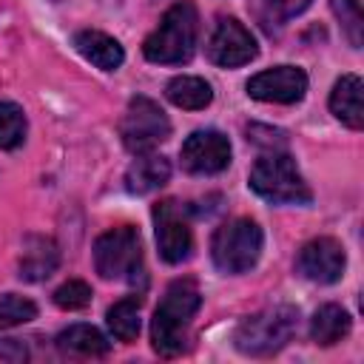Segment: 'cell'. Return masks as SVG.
<instances>
[{"label": "cell", "instance_id": "1", "mask_svg": "<svg viewBox=\"0 0 364 364\" xmlns=\"http://www.w3.org/2000/svg\"><path fill=\"white\" fill-rule=\"evenodd\" d=\"M202 304V293L193 279H176L168 284L151 321V344L159 355H176L188 347V327Z\"/></svg>", "mask_w": 364, "mask_h": 364}, {"label": "cell", "instance_id": "2", "mask_svg": "<svg viewBox=\"0 0 364 364\" xmlns=\"http://www.w3.org/2000/svg\"><path fill=\"white\" fill-rule=\"evenodd\" d=\"M196 37H199L196 6L191 0H179L162 14L159 26L145 37L142 54L145 60L162 63V65L188 63L196 51Z\"/></svg>", "mask_w": 364, "mask_h": 364}, {"label": "cell", "instance_id": "3", "mask_svg": "<svg viewBox=\"0 0 364 364\" xmlns=\"http://www.w3.org/2000/svg\"><path fill=\"white\" fill-rule=\"evenodd\" d=\"M296 327H299V310L290 304H276V307H267V310L247 316L236 327L233 344L245 355H256V358L273 355L293 338Z\"/></svg>", "mask_w": 364, "mask_h": 364}, {"label": "cell", "instance_id": "4", "mask_svg": "<svg viewBox=\"0 0 364 364\" xmlns=\"http://www.w3.org/2000/svg\"><path fill=\"white\" fill-rule=\"evenodd\" d=\"M250 188L276 205H307L313 199L307 182L301 179L296 162L284 151H270L250 168Z\"/></svg>", "mask_w": 364, "mask_h": 364}, {"label": "cell", "instance_id": "5", "mask_svg": "<svg viewBox=\"0 0 364 364\" xmlns=\"http://www.w3.org/2000/svg\"><path fill=\"white\" fill-rule=\"evenodd\" d=\"M262 242H264L262 228L253 219H245V216L230 219L213 233V242H210L213 264L222 273H245L259 262Z\"/></svg>", "mask_w": 364, "mask_h": 364}, {"label": "cell", "instance_id": "6", "mask_svg": "<svg viewBox=\"0 0 364 364\" xmlns=\"http://www.w3.org/2000/svg\"><path fill=\"white\" fill-rule=\"evenodd\" d=\"M94 267L102 279H128L142 276V239L134 225H119L105 230L94 242Z\"/></svg>", "mask_w": 364, "mask_h": 364}, {"label": "cell", "instance_id": "7", "mask_svg": "<svg viewBox=\"0 0 364 364\" xmlns=\"http://www.w3.org/2000/svg\"><path fill=\"white\" fill-rule=\"evenodd\" d=\"M168 134H171V122L151 97H134L128 102L125 117L119 122V136L128 151L145 154L156 148L162 139H168Z\"/></svg>", "mask_w": 364, "mask_h": 364}, {"label": "cell", "instance_id": "8", "mask_svg": "<svg viewBox=\"0 0 364 364\" xmlns=\"http://www.w3.org/2000/svg\"><path fill=\"white\" fill-rule=\"evenodd\" d=\"M154 228H156V247L168 264H179L191 256L193 236L188 222V208L176 199H162L154 205Z\"/></svg>", "mask_w": 364, "mask_h": 364}, {"label": "cell", "instance_id": "9", "mask_svg": "<svg viewBox=\"0 0 364 364\" xmlns=\"http://www.w3.org/2000/svg\"><path fill=\"white\" fill-rule=\"evenodd\" d=\"M179 156H182V168L188 173H202V176L205 173H219L230 162V142L222 131L202 128V131H193L182 142Z\"/></svg>", "mask_w": 364, "mask_h": 364}, {"label": "cell", "instance_id": "10", "mask_svg": "<svg viewBox=\"0 0 364 364\" xmlns=\"http://www.w3.org/2000/svg\"><path fill=\"white\" fill-rule=\"evenodd\" d=\"M256 40L253 34L233 17H222L208 40V57L210 63L222 65V68H236L245 65L256 57Z\"/></svg>", "mask_w": 364, "mask_h": 364}, {"label": "cell", "instance_id": "11", "mask_svg": "<svg viewBox=\"0 0 364 364\" xmlns=\"http://www.w3.org/2000/svg\"><path fill=\"white\" fill-rule=\"evenodd\" d=\"M304 91H307V74L296 65H276L247 80V94L262 102L293 105L304 97Z\"/></svg>", "mask_w": 364, "mask_h": 364}, {"label": "cell", "instance_id": "12", "mask_svg": "<svg viewBox=\"0 0 364 364\" xmlns=\"http://www.w3.org/2000/svg\"><path fill=\"white\" fill-rule=\"evenodd\" d=\"M344 247L330 239V236H318V239H310L307 245H301L299 256H296V270L310 279V282H318V284H333L341 279L344 273Z\"/></svg>", "mask_w": 364, "mask_h": 364}, {"label": "cell", "instance_id": "13", "mask_svg": "<svg viewBox=\"0 0 364 364\" xmlns=\"http://www.w3.org/2000/svg\"><path fill=\"white\" fill-rule=\"evenodd\" d=\"M60 264V250L48 236H26L23 256H20V279L43 282Z\"/></svg>", "mask_w": 364, "mask_h": 364}, {"label": "cell", "instance_id": "14", "mask_svg": "<svg viewBox=\"0 0 364 364\" xmlns=\"http://www.w3.org/2000/svg\"><path fill=\"white\" fill-rule=\"evenodd\" d=\"M74 46H77V51H80L88 63H94V65L102 68V71H117V68L122 65V60H125L122 46H119L114 37H108V34H102V31H97V28L77 31V34H74Z\"/></svg>", "mask_w": 364, "mask_h": 364}, {"label": "cell", "instance_id": "15", "mask_svg": "<svg viewBox=\"0 0 364 364\" xmlns=\"http://www.w3.org/2000/svg\"><path fill=\"white\" fill-rule=\"evenodd\" d=\"M171 179V162L156 154H139L125 171V188L131 193H151Z\"/></svg>", "mask_w": 364, "mask_h": 364}, {"label": "cell", "instance_id": "16", "mask_svg": "<svg viewBox=\"0 0 364 364\" xmlns=\"http://www.w3.org/2000/svg\"><path fill=\"white\" fill-rule=\"evenodd\" d=\"M330 111L353 131L364 125V111H361V77L358 74H344L330 94Z\"/></svg>", "mask_w": 364, "mask_h": 364}, {"label": "cell", "instance_id": "17", "mask_svg": "<svg viewBox=\"0 0 364 364\" xmlns=\"http://www.w3.org/2000/svg\"><path fill=\"white\" fill-rule=\"evenodd\" d=\"M353 321H350V313L338 304H321L316 313H313V321H310V338L321 347H330L336 341H341L347 333H350Z\"/></svg>", "mask_w": 364, "mask_h": 364}, {"label": "cell", "instance_id": "18", "mask_svg": "<svg viewBox=\"0 0 364 364\" xmlns=\"http://www.w3.org/2000/svg\"><path fill=\"white\" fill-rule=\"evenodd\" d=\"M57 347L68 355H85V358H94V355H105L108 353V338L91 327V324H71L65 327L60 336H57Z\"/></svg>", "mask_w": 364, "mask_h": 364}, {"label": "cell", "instance_id": "19", "mask_svg": "<svg viewBox=\"0 0 364 364\" xmlns=\"http://www.w3.org/2000/svg\"><path fill=\"white\" fill-rule=\"evenodd\" d=\"M165 97L176 105V108H188V111H199V108H208L210 100H213V91L210 85L202 80V77H173L168 85H165Z\"/></svg>", "mask_w": 364, "mask_h": 364}, {"label": "cell", "instance_id": "20", "mask_svg": "<svg viewBox=\"0 0 364 364\" xmlns=\"http://www.w3.org/2000/svg\"><path fill=\"white\" fill-rule=\"evenodd\" d=\"M139 304L142 299L139 296H128V299H119L117 304L108 307V327L114 333V338L119 341H134L139 336Z\"/></svg>", "mask_w": 364, "mask_h": 364}, {"label": "cell", "instance_id": "21", "mask_svg": "<svg viewBox=\"0 0 364 364\" xmlns=\"http://www.w3.org/2000/svg\"><path fill=\"white\" fill-rule=\"evenodd\" d=\"M333 14L338 17L353 48H361L364 40V0H330Z\"/></svg>", "mask_w": 364, "mask_h": 364}, {"label": "cell", "instance_id": "22", "mask_svg": "<svg viewBox=\"0 0 364 364\" xmlns=\"http://www.w3.org/2000/svg\"><path fill=\"white\" fill-rule=\"evenodd\" d=\"M26 136V114L14 102H0V148H17Z\"/></svg>", "mask_w": 364, "mask_h": 364}, {"label": "cell", "instance_id": "23", "mask_svg": "<svg viewBox=\"0 0 364 364\" xmlns=\"http://www.w3.org/2000/svg\"><path fill=\"white\" fill-rule=\"evenodd\" d=\"M37 316V304L31 299H23L17 293H6L0 296V330H9V327H17V324H26Z\"/></svg>", "mask_w": 364, "mask_h": 364}, {"label": "cell", "instance_id": "24", "mask_svg": "<svg viewBox=\"0 0 364 364\" xmlns=\"http://www.w3.org/2000/svg\"><path fill=\"white\" fill-rule=\"evenodd\" d=\"M54 304L63 310H82L91 304V287L82 279H68L54 290Z\"/></svg>", "mask_w": 364, "mask_h": 364}, {"label": "cell", "instance_id": "25", "mask_svg": "<svg viewBox=\"0 0 364 364\" xmlns=\"http://www.w3.org/2000/svg\"><path fill=\"white\" fill-rule=\"evenodd\" d=\"M307 6H310V0H264L267 20H276V23H284L296 14H301Z\"/></svg>", "mask_w": 364, "mask_h": 364}]
</instances>
